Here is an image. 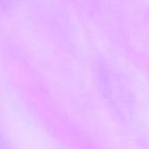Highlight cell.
Returning a JSON list of instances; mask_svg holds the SVG:
<instances>
[]
</instances>
